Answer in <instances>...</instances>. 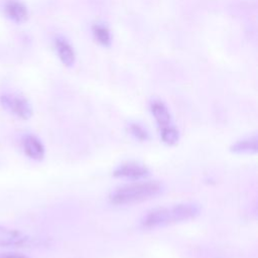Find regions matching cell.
<instances>
[{
    "label": "cell",
    "mask_w": 258,
    "mask_h": 258,
    "mask_svg": "<svg viewBox=\"0 0 258 258\" xmlns=\"http://www.w3.org/2000/svg\"><path fill=\"white\" fill-rule=\"evenodd\" d=\"M113 175L115 177H121V178H128L132 180H140L149 175V169L135 161H129V162H124L120 165H118L114 171Z\"/></svg>",
    "instance_id": "cell-5"
},
{
    "label": "cell",
    "mask_w": 258,
    "mask_h": 258,
    "mask_svg": "<svg viewBox=\"0 0 258 258\" xmlns=\"http://www.w3.org/2000/svg\"><path fill=\"white\" fill-rule=\"evenodd\" d=\"M201 208L195 203H180L171 207L155 208L147 211L140 219V227L146 230L187 222L199 216Z\"/></svg>",
    "instance_id": "cell-1"
},
{
    "label": "cell",
    "mask_w": 258,
    "mask_h": 258,
    "mask_svg": "<svg viewBox=\"0 0 258 258\" xmlns=\"http://www.w3.org/2000/svg\"><path fill=\"white\" fill-rule=\"evenodd\" d=\"M2 107L12 115L20 119H29L32 115V108L28 101L18 95L4 94L0 97Z\"/></svg>",
    "instance_id": "cell-3"
},
{
    "label": "cell",
    "mask_w": 258,
    "mask_h": 258,
    "mask_svg": "<svg viewBox=\"0 0 258 258\" xmlns=\"http://www.w3.org/2000/svg\"><path fill=\"white\" fill-rule=\"evenodd\" d=\"M94 34L100 43L103 45H109L111 42V36L109 30L102 25L94 26Z\"/></svg>",
    "instance_id": "cell-13"
},
{
    "label": "cell",
    "mask_w": 258,
    "mask_h": 258,
    "mask_svg": "<svg viewBox=\"0 0 258 258\" xmlns=\"http://www.w3.org/2000/svg\"><path fill=\"white\" fill-rule=\"evenodd\" d=\"M159 135L162 142L169 146L175 145L179 140V132L177 128L174 126V124L168 127L159 129Z\"/></svg>",
    "instance_id": "cell-11"
},
{
    "label": "cell",
    "mask_w": 258,
    "mask_h": 258,
    "mask_svg": "<svg viewBox=\"0 0 258 258\" xmlns=\"http://www.w3.org/2000/svg\"><path fill=\"white\" fill-rule=\"evenodd\" d=\"M129 132L135 139L139 141H147L149 139L148 131L139 123H130Z\"/></svg>",
    "instance_id": "cell-12"
},
{
    "label": "cell",
    "mask_w": 258,
    "mask_h": 258,
    "mask_svg": "<svg viewBox=\"0 0 258 258\" xmlns=\"http://www.w3.org/2000/svg\"><path fill=\"white\" fill-rule=\"evenodd\" d=\"M150 112L157 124L158 130L173 125L168 108L160 100H153L150 103Z\"/></svg>",
    "instance_id": "cell-7"
},
{
    "label": "cell",
    "mask_w": 258,
    "mask_h": 258,
    "mask_svg": "<svg viewBox=\"0 0 258 258\" xmlns=\"http://www.w3.org/2000/svg\"><path fill=\"white\" fill-rule=\"evenodd\" d=\"M163 185L157 180H136L115 188L109 196L111 204L117 206L132 205L158 197Z\"/></svg>",
    "instance_id": "cell-2"
},
{
    "label": "cell",
    "mask_w": 258,
    "mask_h": 258,
    "mask_svg": "<svg viewBox=\"0 0 258 258\" xmlns=\"http://www.w3.org/2000/svg\"><path fill=\"white\" fill-rule=\"evenodd\" d=\"M55 49L61 62L68 67H71L75 62V52L69 42L62 38L55 40Z\"/></svg>",
    "instance_id": "cell-10"
},
{
    "label": "cell",
    "mask_w": 258,
    "mask_h": 258,
    "mask_svg": "<svg viewBox=\"0 0 258 258\" xmlns=\"http://www.w3.org/2000/svg\"><path fill=\"white\" fill-rule=\"evenodd\" d=\"M22 148L26 156L33 160H41L44 157L45 149L41 140L32 134H26L23 136Z\"/></svg>",
    "instance_id": "cell-6"
},
{
    "label": "cell",
    "mask_w": 258,
    "mask_h": 258,
    "mask_svg": "<svg viewBox=\"0 0 258 258\" xmlns=\"http://www.w3.org/2000/svg\"><path fill=\"white\" fill-rule=\"evenodd\" d=\"M5 15L16 23L24 22L28 17V12L24 4L17 0H8L4 5Z\"/></svg>",
    "instance_id": "cell-8"
},
{
    "label": "cell",
    "mask_w": 258,
    "mask_h": 258,
    "mask_svg": "<svg viewBox=\"0 0 258 258\" xmlns=\"http://www.w3.org/2000/svg\"><path fill=\"white\" fill-rule=\"evenodd\" d=\"M0 258H30L17 252H0Z\"/></svg>",
    "instance_id": "cell-14"
},
{
    "label": "cell",
    "mask_w": 258,
    "mask_h": 258,
    "mask_svg": "<svg viewBox=\"0 0 258 258\" xmlns=\"http://www.w3.org/2000/svg\"><path fill=\"white\" fill-rule=\"evenodd\" d=\"M31 243V238L26 234L0 225V247H26Z\"/></svg>",
    "instance_id": "cell-4"
},
{
    "label": "cell",
    "mask_w": 258,
    "mask_h": 258,
    "mask_svg": "<svg viewBox=\"0 0 258 258\" xmlns=\"http://www.w3.org/2000/svg\"><path fill=\"white\" fill-rule=\"evenodd\" d=\"M231 151L237 154H255L258 151V138L256 135L245 137L231 146Z\"/></svg>",
    "instance_id": "cell-9"
}]
</instances>
